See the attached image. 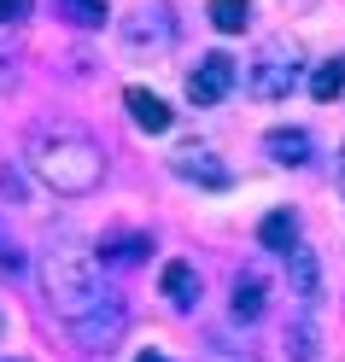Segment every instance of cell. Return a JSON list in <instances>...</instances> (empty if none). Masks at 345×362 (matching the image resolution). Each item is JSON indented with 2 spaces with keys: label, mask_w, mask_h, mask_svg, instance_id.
Listing matches in <instances>:
<instances>
[{
  "label": "cell",
  "mask_w": 345,
  "mask_h": 362,
  "mask_svg": "<svg viewBox=\"0 0 345 362\" xmlns=\"http://www.w3.org/2000/svg\"><path fill=\"white\" fill-rule=\"evenodd\" d=\"M24 164L47 181L53 193L64 199H82V193H94L100 181H106V152L88 141V134L77 129H59V123H41L30 129V146H24Z\"/></svg>",
  "instance_id": "cell-1"
},
{
  "label": "cell",
  "mask_w": 345,
  "mask_h": 362,
  "mask_svg": "<svg viewBox=\"0 0 345 362\" xmlns=\"http://www.w3.org/2000/svg\"><path fill=\"white\" fill-rule=\"evenodd\" d=\"M41 292L59 322H82L88 310L106 298V281H100V257L88 252L77 234H53L47 252H41Z\"/></svg>",
  "instance_id": "cell-2"
},
{
  "label": "cell",
  "mask_w": 345,
  "mask_h": 362,
  "mask_svg": "<svg viewBox=\"0 0 345 362\" xmlns=\"http://www.w3.org/2000/svg\"><path fill=\"white\" fill-rule=\"evenodd\" d=\"M298 76H305L298 41H264V47L251 53V64H246V94L251 100H287Z\"/></svg>",
  "instance_id": "cell-3"
},
{
  "label": "cell",
  "mask_w": 345,
  "mask_h": 362,
  "mask_svg": "<svg viewBox=\"0 0 345 362\" xmlns=\"http://www.w3.org/2000/svg\"><path fill=\"white\" fill-rule=\"evenodd\" d=\"M123 327H129V304L118 298V292H106V298L88 310L82 322H71V333H77V345H82V351H106V345H118Z\"/></svg>",
  "instance_id": "cell-4"
},
{
  "label": "cell",
  "mask_w": 345,
  "mask_h": 362,
  "mask_svg": "<svg viewBox=\"0 0 345 362\" xmlns=\"http://www.w3.org/2000/svg\"><path fill=\"white\" fill-rule=\"evenodd\" d=\"M240 82V64L228 59V53H205L199 59V71L188 76V100L193 105H217V100H228V88Z\"/></svg>",
  "instance_id": "cell-5"
},
{
  "label": "cell",
  "mask_w": 345,
  "mask_h": 362,
  "mask_svg": "<svg viewBox=\"0 0 345 362\" xmlns=\"http://www.w3.org/2000/svg\"><path fill=\"white\" fill-rule=\"evenodd\" d=\"M123 41H129V47H170V41H176V12L164 6V0L135 6L129 24H123Z\"/></svg>",
  "instance_id": "cell-6"
},
{
  "label": "cell",
  "mask_w": 345,
  "mask_h": 362,
  "mask_svg": "<svg viewBox=\"0 0 345 362\" xmlns=\"http://www.w3.org/2000/svg\"><path fill=\"white\" fill-rule=\"evenodd\" d=\"M170 170H176L181 181H199V187H228V181H234V175L222 170V158H217L211 146H199V141L176 146V152H170Z\"/></svg>",
  "instance_id": "cell-7"
},
{
  "label": "cell",
  "mask_w": 345,
  "mask_h": 362,
  "mask_svg": "<svg viewBox=\"0 0 345 362\" xmlns=\"http://www.w3.org/2000/svg\"><path fill=\"white\" fill-rule=\"evenodd\" d=\"M287 275H293L298 310H316L322 304V257L310 252V245H293V252H287Z\"/></svg>",
  "instance_id": "cell-8"
},
{
  "label": "cell",
  "mask_w": 345,
  "mask_h": 362,
  "mask_svg": "<svg viewBox=\"0 0 345 362\" xmlns=\"http://www.w3.org/2000/svg\"><path fill=\"white\" fill-rule=\"evenodd\" d=\"M158 286H164V298L176 310H199V269L193 263H164V275H158Z\"/></svg>",
  "instance_id": "cell-9"
},
{
  "label": "cell",
  "mask_w": 345,
  "mask_h": 362,
  "mask_svg": "<svg viewBox=\"0 0 345 362\" xmlns=\"http://www.w3.org/2000/svg\"><path fill=\"white\" fill-rule=\"evenodd\" d=\"M123 105H129V117L141 123L147 134H164V129L176 123V117H170V105L158 100V94H147V88H129V94H123Z\"/></svg>",
  "instance_id": "cell-10"
},
{
  "label": "cell",
  "mask_w": 345,
  "mask_h": 362,
  "mask_svg": "<svg viewBox=\"0 0 345 362\" xmlns=\"http://www.w3.org/2000/svg\"><path fill=\"white\" fill-rule=\"evenodd\" d=\"M258 245H264V252H293V245H298V216L293 211H269L264 222H258Z\"/></svg>",
  "instance_id": "cell-11"
},
{
  "label": "cell",
  "mask_w": 345,
  "mask_h": 362,
  "mask_svg": "<svg viewBox=\"0 0 345 362\" xmlns=\"http://www.w3.org/2000/svg\"><path fill=\"white\" fill-rule=\"evenodd\" d=\"M264 152L275 158V164H293V170H298V164L310 158V134H305V129H269V134H264Z\"/></svg>",
  "instance_id": "cell-12"
},
{
  "label": "cell",
  "mask_w": 345,
  "mask_h": 362,
  "mask_svg": "<svg viewBox=\"0 0 345 362\" xmlns=\"http://www.w3.org/2000/svg\"><path fill=\"white\" fill-rule=\"evenodd\" d=\"M287 356H293V362H316V356H322V333H316V310H298V322L287 327Z\"/></svg>",
  "instance_id": "cell-13"
},
{
  "label": "cell",
  "mask_w": 345,
  "mask_h": 362,
  "mask_svg": "<svg viewBox=\"0 0 345 362\" xmlns=\"http://www.w3.org/2000/svg\"><path fill=\"white\" fill-rule=\"evenodd\" d=\"M339 94H345V59H322L316 71H310V100L334 105Z\"/></svg>",
  "instance_id": "cell-14"
},
{
  "label": "cell",
  "mask_w": 345,
  "mask_h": 362,
  "mask_svg": "<svg viewBox=\"0 0 345 362\" xmlns=\"http://www.w3.org/2000/svg\"><path fill=\"white\" fill-rule=\"evenodd\" d=\"M228 310H234V322H258L264 315V281L258 275H234V304Z\"/></svg>",
  "instance_id": "cell-15"
},
{
  "label": "cell",
  "mask_w": 345,
  "mask_h": 362,
  "mask_svg": "<svg viewBox=\"0 0 345 362\" xmlns=\"http://www.w3.org/2000/svg\"><path fill=\"white\" fill-rule=\"evenodd\" d=\"M100 257H106V263H118V269H129V263L152 257V240H147V234H123V240H106V245H100Z\"/></svg>",
  "instance_id": "cell-16"
},
{
  "label": "cell",
  "mask_w": 345,
  "mask_h": 362,
  "mask_svg": "<svg viewBox=\"0 0 345 362\" xmlns=\"http://www.w3.org/2000/svg\"><path fill=\"white\" fill-rule=\"evenodd\" d=\"M64 24H77V30H106V0H53Z\"/></svg>",
  "instance_id": "cell-17"
},
{
  "label": "cell",
  "mask_w": 345,
  "mask_h": 362,
  "mask_svg": "<svg viewBox=\"0 0 345 362\" xmlns=\"http://www.w3.org/2000/svg\"><path fill=\"white\" fill-rule=\"evenodd\" d=\"M205 12H211V24H217L222 35H240V30L251 24V0H211Z\"/></svg>",
  "instance_id": "cell-18"
},
{
  "label": "cell",
  "mask_w": 345,
  "mask_h": 362,
  "mask_svg": "<svg viewBox=\"0 0 345 362\" xmlns=\"http://www.w3.org/2000/svg\"><path fill=\"white\" fill-rule=\"evenodd\" d=\"M0 269H6V275H24V252H18V240L6 234V222H0Z\"/></svg>",
  "instance_id": "cell-19"
},
{
  "label": "cell",
  "mask_w": 345,
  "mask_h": 362,
  "mask_svg": "<svg viewBox=\"0 0 345 362\" xmlns=\"http://www.w3.org/2000/svg\"><path fill=\"white\" fill-rule=\"evenodd\" d=\"M35 12V0H0V24H24Z\"/></svg>",
  "instance_id": "cell-20"
},
{
  "label": "cell",
  "mask_w": 345,
  "mask_h": 362,
  "mask_svg": "<svg viewBox=\"0 0 345 362\" xmlns=\"http://www.w3.org/2000/svg\"><path fill=\"white\" fill-rule=\"evenodd\" d=\"M0 193L24 199V170H18V164H0Z\"/></svg>",
  "instance_id": "cell-21"
},
{
  "label": "cell",
  "mask_w": 345,
  "mask_h": 362,
  "mask_svg": "<svg viewBox=\"0 0 345 362\" xmlns=\"http://www.w3.org/2000/svg\"><path fill=\"white\" fill-rule=\"evenodd\" d=\"M12 82H18V64H6V59H0V94H6Z\"/></svg>",
  "instance_id": "cell-22"
},
{
  "label": "cell",
  "mask_w": 345,
  "mask_h": 362,
  "mask_svg": "<svg viewBox=\"0 0 345 362\" xmlns=\"http://www.w3.org/2000/svg\"><path fill=\"white\" fill-rule=\"evenodd\" d=\"M135 362H170V356H135Z\"/></svg>",
  "instance_id": "cell-23"
},
{
  "label": "cell",
  "mask_w": 345,
  "mask_h": 362,
  "mask_svg": "<svg viewBox=\"0 0 345 362\" xmlns=\"http://www.w3.org/2000/svg\"><path fill=\"white\" fill-rule=\"evenodd\" d=\"M339 193H345V158H339Z\"/></svg>",
  "instance_id": "cell-24"
},
{
  "label": "cell",
  "mask_w": 345,
  "mask_h": 362,
  "mask_svg": "<svg viewBox=\"0 0 345 362\" xmlns=\"http://www.w3.org/2000/svg\"><path fill=\"white\" fill-rule=\"evenodd\" d=\"M287 6H310V0H287Z\"/></svg>",
  "instance_id": "cell-25"
}]
</instances>
